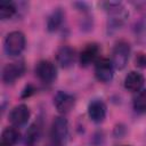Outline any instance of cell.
Segmentation results:
<instances>
[{"label": "cell", "mask_w": 146, "mask_h": 146, "mask_svg": "<svg viewBox=\"0 0 146 146\" xmlns=\"http://www.w3.org/2000/svg\"><path fill=\"white\" fill-rule=\"evenodd\" d=\"M135 63H136V65L138 67L146 68V54H143V52L137 54L136 59H135Z\"/></svg>", "instance_id": "obj_18"}, {"label": "cell", "mask_w": 146, "mask_h": 146, "mask_svg": "<svg viewBox=\"0 0 146 146\" xmlns=\"http://www.w3.org/2000/svg\"><path fill=\"white\" fill-rule=\"evenodd\" d=\"M95 75L98 81L108 83L114 76V66L112 60L107 58H99L95 64Z\"/></svg>", "instance_id": "obj_4"}, {"label": "cell", "mask_w": 146, "mask_h": 146, "mask_svg": "<svg viewBox=\"0 0 146 146\" xmlns=\"http://www.w3.org/2000/svg\"><path fill=\"white\" fill-rule=\"evenodd\" d=\"M130 44L124 40H120L114 44L112 51V64L116 70H123L129 60Z\"/></svg>", "instance_id": "obj_3"}, {"label": "cell", "mask_w": 146, "mask_h": 146, "mask_svg": "<svg viewBox=\"0 0 146 146\" xmlns=\"http://www.w3.org/2000/svg\"><path fill=\"white\" fill-rule=\"evenodd\" d=\"M64 14L60 9H56L51 13V15L47 19V29L49 32H55L56 30L59 29V26L63 23Z\"/></svg>", "instance_id": "obj_14"}, {"label": "cell", "mask_w": 146, "mask_h": 146, "mask_svg": "<svg viewBox=\"0 0 146 146\" xmlns=\"http://www.w3.org/2000/svg\"><path fill=\"white\" fill-rule=\"evenodd\" d=\"M121 146H129V145H121Z\"/></svg>", "instance_id": "obj_19"}, {"label": "cell", "mask_w": 146, "mask_h": 146, "mask_svg": "<svg viewBox=\"0 0 146 146\" xmlns=\"http://www.w3.org/2000/svg\"><path fill=\"white\" fill-rule=\"evenodd\" d=\"M133 110L138 113H145L146 112V89H141L137 92V95L133 98Z\"/></svg>", "instance_id": "obj_16"}, {"label": "cell", "mask_w": 146, "mask_h": 146, "mask_svg": "<svg viewBox=\"0 0 146 146\" xmlns=\"http://www.w3.org/2000/svg\"><path fill=\"white\" fill-rule=\"evenodd\" d=\"M106 105L103 100H92L88 106V115L95 123H100L106 117Z\"/></svg>", "instance_id": "obj_10"}, {"label": "cell", "mask_w": 146, "mask_h": 146, "mask_svg": "<svg viewBox=\"0 0 146 146\" xmlns=\"http://www.w3.org/2000/svg\"><path fill=\"white\" fill-rule=\"evenodd\" d=\"M19 139V131L15 127L6 128L1 133V144L7 146L15 145Z\"/></svg>", "instance_id": "obj_13"}, {"label": "cell", "mask_w": 146, "mask_h": 146, "mask_svg": "<svg viewBox=\"0 0 146 146\" xmlns=\"http://www.w3.org/2000/svg\"><path fill=\"white\" fill-rule=\"evenodd\" d=\"M74 103H75V98L71 94L65 91H58L54 97V105L60 114L68 113L74 106Z\"/></svg>", "instance_id": "obj_7"}, {"label": "cell", "mask_w": 146, "mask_h": 146, "mask_svg": "<svg viewBox=\"0 0 146 146\" xmlns=\"http://www.w3.org/2000/svg\"><path fill=\"white\" fill-rule=\"evenodd\" d=\"M16 13V7L13 2L1 1L0 2V18L2 21L11 18Z\"/></svg>", "instance_id": "obj_17"}, {"label": "cell", "mask_w": 146, "mask_h": 146, "mask_svg": "<svg viewBox=\"0 0 146 146\" xmlns=\"http://www.w3.org/2000/svg\"><path fill=\"white\" fill-rule=\"evenodd\" d=\"M1 146H7V145H2V144H1Z\"/></svg>", "instance_id": "obj_20"}, {"label": "cell", "mask_w": 146, "mask_h": 146, "mask_svg": "<svg viewBox=\"0 0 146 146\" xmlns=\"http://www.w3.org/2000/svg\"><path fill=\"white\" fill-rule=\"evenodd\" d=\"M75 60V51L73 48L68 46L60 47L56 52V62L63 68H68L74 64Z\"/></svg>", "instance_id": "obj_11"}, {"label": "cell", "mask_w": 146, "mask_h": 146, "mask_svg": "<svg viewBox=\"0 0 146 146\" xmlns=\"http://www.w3.org/2000/svg\"><path fill=\"white\" fill-rule=\"evenodd\" d=\"M8 119L14 127H22L30 119V108L25 104H19L10 111Z\"/></svg>", "instance_id": "obj_8"}, {"label": "cell", "mask_w": 146, "mask_h": 146, "mask_svg": "<svg viewBox=\"0 0 146 146\" xmlns=\"http://www.w3.org/2000/svg\"><path fill=\"white\" fill-rule=\"evenodd\" d=\"M68 136V122L64 116L54 119L50 129V144L48 146H63Z\"/></svg>", "instance_id": "obj_1"}, {"label": "cell", "mask_w": 146, "mask_h": 146, "mask_svg": "<svg viewBox=\"0 0 146 146\" xmlns=\"http://www.w3.org/2000/svg\"><path fill=\"white\" fill-rule=\"evenodd\" d=\"M99 47L96 43H89L87 44L82 51L80 52V65L83 67H87L91 64H96V62L99 59Z\"/></svg>", "instance_id": "obj_9"}, {"label": "cell", "mask_w": 146, "mask_h": 146, "mask_svg": "<svg viewBox=\"0 0 146 146\" xmlns=\"http://www.w3.org/2000/svg\"><path fill=\"white\" fill-rule=\"evenodd\" d=\"M35 75L43 83H51L57 76L56 66L49 60H40L35 66Z\"/></svg>", "instance_id": "obj_5"}, {"label": "cell", "mask_w": 146, "mask_h": 146, "mask_svg": "<svg viewBox=\"0 0 146 146\" xmlns=\"http://www.w3.org/2000/svg\"><path fill=\"white\" fill-rule=\"evenodd\" d=\"M41 136V128L38 123H33L30 125L25 133V144L27 146H33L35 143H38L39 138Z\"/></svg>", "instance_id": "obj_15"}, {"label": "cell", "mask_w": 146, "mask_h": 146, "mask_svg": "<svg viewBox=\"0 0 146 146\" xmlns=\"http://www.w3.org/2000/svg\"><path fill=\"white\" fill-rule=\"evenodd\" d=\"M25 35L21 31H13L7 34L3 41V49L8 56L15 57L23 52L25 49Z\"/></svg>", "instance_id": "obj_2"}, {"label": "cell", "mask_w": 146, "mask_h": 146, "mask_svg": "<svg viewBox=\"0 0 146 146\" xmlns=\"http://www.w3.org/2000/svg\"><path fill=\"white\" fill-rule=\"evenodd\" d=\"M25 72V65L23 62H14L7 64L2 70V81L6 84L14 83Z\"/></svg>", "instance_id": "obj_6"}, {"label": "cell", "mask_w": 146, "mask_h": 146, "mask_svg": "<svg viewBox=\"0 0 146 146\" xmlns=\"http://www.w3.org/2000/svg\"><path fill=\"white\" fill-rule=\"evenodd\" d=\"M145 83V78L141 73L131 71L124 78V88L132 92H138L141 90Z\"/></svg>", "instance_id": "obj_12"}]
</instances>
